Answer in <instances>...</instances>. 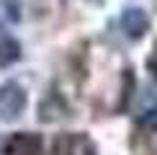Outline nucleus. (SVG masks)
I'll return each mask as SVG.
<instances>
[{"label":"nucleus","mask_w":157,"mask_h":155,"mask_svg":"<svg viewBox=\"0 0 157 155\" xmlns=\"http://www.w3.org/2000/svg\"><path fill=\"white\" fill-rule=\"evenodd\" d=\"M18 57H21V44L10 36H0V67L13 65Z\"/></svg>","instance_id":"423d86ee"},{"label":"nucleus","mask_w":157,"mask_h":155,"mask_svg":"<svg viewBox=\"0 0 157 155\" xmlns=\"http://www.w3.org/2000/svg\"><path fill=\"white\" fill-rule=\"evenodd\" d=\"M21 21V5L16 0H0V26H10Z\"/></svg>","instance_id":"0eeeda50"},{"label":"nucleus","mask_w":157,"mask_h":155,"mask_svg":"<svg viewBox=\"0 0 157 155\" xmlns=\"http://www.w3.org/2000/svg\"><path fill=\"white\" fill-rule=\"evenodd\" d=\"M0 153H5V140L0 137Z\"/></svg>","instance_id":"1a4fd4ad"},{"label":"nucleus","mask_w":157,"mask_h":155,"mask_svg":"<svg viewBox=\"0 0 157 155\" xmlns=\"http://www.w3.org/2000/svg\"><path fill=\"white\" fill-rule=\"evenodd\" d=\"M26 109V90L18 83H3L0 85V119L13 121Z\"/></svg>","instance_id":"f257e3e1"},{"label":"nucleus","mask_w":157,"mask_h":155,"mask_svg":"<svg viewBox=\"0 0 157 155\" xmlns=\"http://www.w3.org/2000/svg\"><path fill=\"white\" fill-rule=\"evenodd\" d=\"M67 155H98L93 140L88 137V134H72V137L67 140Z\"/></svg>","instance_id":"39448f33"},{"label":"nucleus","mask_w":157,"mask_h":155,"mask_svg":"<svg viewBox=\"0 0 157 155\" xmlns=\"http://www.w3.org/2000/svg\"><path fill=\"white\" fill-rule=\"evenodd\" d=\"M139 124L144 129H157V106H147L139 114Z\"/></svg>","instance_id":"6e6552de"},{"label":"nucleus","mask_w":157,"mask_h":155,"mask_svg":"<svg viewBox=\"0 0 157 155\" xmlns=\"http://www.w3.org/2000/svg\"><path fill=\"white\" fill-rule=\"evenodd\" d=\"M44 142L36 132H16L5 140V155H41Z\"/></svg>","instance_id":"f03ea898"},{"label":"nucleus","mask_w":157,"mask_h":155,"mask_svg":"<svg viewBox=\"0 0 157 155\" xmlns=\"http://www.w3.org/2000/svg\"><path fill=\"white\" fill-rule=\"evenodd\" d=\"M64 111H67L64 101L57 93H49L47 98L41 101V106H39V119H41V121H57V119L64 116Z\"/></svg>","instance_id":"20e7f679"},{"label":"nucleus","mask_w":157,"mask_h":155,"mask_svg":"<svg viewBox=\"0 0 157 155\" xmlns=\"http://www.w3.org/2000/svg\"><path fill=\"white\" fill-rule=\"evenodd\" d=\"M121 29H124V34L129 39H142L147 34V29H149L147 13L142 8H136V5H129V8L121 13Z\"/></svg>","instance_id":"7ed1b4c3"}]
</instances>
